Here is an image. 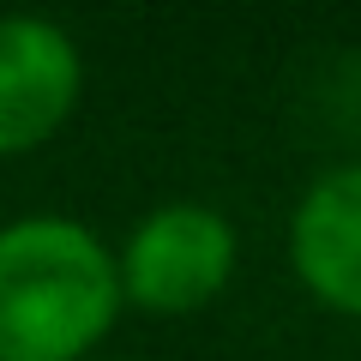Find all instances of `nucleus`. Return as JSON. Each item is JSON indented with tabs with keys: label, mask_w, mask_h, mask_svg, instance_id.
<instances>
[{
	"label": "nucleus",
	"mask_w": 361,
	"mask_h": 361,
	"mask_svg": "<svg viewBox=\"0 0 361 361\" xmlns=\"http://www.w3.org/2000/svg\"><path fill=\"white\" fill-rule=\"evenodd\" d=\"M78 90H85V61L54 18H0V157H25L49 145L66 127Z\"/></svg>",
	"instance_id": "7ed1b4c3"
},
{
	"label": "nucleus",
	"mask_w": 361,
	"mask_h": 361,
	"mask_svg": "<svg viewBox=\"0 0 361 361\" xmlns=\"http://www.w3.org/2000/svg\"><path fill=\"white\" fill-rule=\"evenodd\" d=\"M121 313L115 253L78 217L0 223V361H85Z\"/></svg>",
	"instance_id": "f257e3e1"
},
{
	"label": "nucleus",
	"mask_w": 361,
	"mask_h": 361,
	"mask_svg": "<svg viewBox=\"0 0 361 361\" xmlns=\"http://www.w3.org/2000/svg\"><path fill=\"white\" fill-rule=\"evenodd\" d=\"M235 223L217 205H157L127 229L115 253V283H121V307H145V313H193L205 301H217L235 277Z\"/></svg>",
	"instance_id": "f03ea898"
},
{
	"label": "nucleus",
	"mask_w": 361,
	"mask_h": 361,
	"mask_svg": "<svg viewBox=\"0 0 361 361\" xmlns=\"http://www.w3.org/2000/svg\"><path fill=\"white\" fill-rule=\"evenodd\" d=\"M289 265L319 307L361 319V157L307 180L289 211Z\"/></svg>",
	"instance_id": "20e7f679"
}]
</instances>
